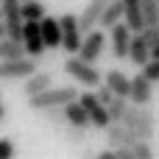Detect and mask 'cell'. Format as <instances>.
I'll list each match as a JSON object with an SVG mask.
<instances>
[{
  "label": "cell",
  "instance_id": "4316f807",
  "mask_svg": "<svg viewBox=\"0 0 159 159\" xmlns=\"http://www.w3.org/2000/svg\"><path fill=\"white\" fill-rule=\"evenodd\" d=\"M143 75H145V81L159 84V61H148V64L143 67Z\"/></svg>",
  "mask_w": 159,
  "mask_h": 159
},
{
  "label": "cell",
  "instance_id": "cb8c5ba5",
  "mask_svg": "<svg viewBox=\"0 0 159 159\" xmlns=\"http://www.w3.org/2000/svg\"><path fill=\"white\" fill-rule=\"evenodd\" d=\"M39 117H42L45 123H53V126H64V129H67L64 109H45V112H39Z\"/></svg>",
  "mask_w": 159,
  "mask_h": 159
},
{
  "label": "cell",
  "instance_id": "836d02e7",
  "mask_svg": "<svg viewBox=\"0 0 159 159\" xmlns=\"http://www.w3.org/2000/svg\"><path fill=\"white\" fill-rule=\"evenodd\" d=\"M8 39V31H6V22H0V42Z\"/></svg>",
  "mask_w": 159,
  "mask_h": 159
},
{
  "label": "cell",
  "instance_id": "30bf717a",
  "mask_svg": "<svg viewBox=\"0 0 159 159\" xmlns=\"http://www.w3.org/2000/svg\"><path fill=\"white\" fill-rule=\"evenodd\" d=\"M22 45H25V56L34 59V61L45 53V42H42V34H39V22H25L22 25Z\"/></svg>",
  "mask_w": 159,
  "mask_h": 159
},
{
  "label": "cell",
  "instance_id": "484cf974",
  "mask_svg": "<svg viewBox=\"0 0 159 159\" xmlns=\"http://www.w3.org/2000/svg\"><path fill=\"white\" fill-rule=\"evenodd\" d=\"M134 157H137V159H157V154H154V145H151V143H140V140H137V145H134Z\"/></svg>",
  "mask_w": 159,
  "mask_h": 159
},
{
  "label": "cell",
  "instance_id": "7a4b0ae2",
  "mask_svg": "<svg viewBox=\"0 0 159 159\" xmlns=\"http://www.w3.org/2000/svg\"><path fill=\"white\" fill-rule=\"evenodd\" d=\"M75 101H78V89H75V87H53V89H48L45 95L28 101V106L39 115V112H45V109H64V106H70V103H75Z\"/></svg>",
  "mask_w": 159,
  "mask_h": 159
},
{
  "label": "cell",
  "instance_id": "ac0fdd59",
  "mask_svg": "<svg viewBox=\"0 0 159 159\" xmlns=\"http://www.w3.org/2000/svg\"><path fill=\"white\" fill-rule=\"evenodd\" d=\"M20 59H28L25 56V45L14 42V39H3L0 42V61H20Z\"/></svg>",
  "mask_w": 159,
  "mask_h": 159
},
{
  "label": "cell",
  "instance_id": "f1b7e54d",
  "mask_svg": "<svg viewBox=\"0 0 159 159\" xmlns=\"http://www.w3.org/2000/svg\"><path fill=\"white\" fill-rule=\"evenodd\" d=\"M95 98H98V101H101V106H109V103H112V101H115V95H112V89H106V87H103V84H101V87H98V89H95Z\"/></svg>",
  "mask_w": 159,
  "mask_h": 159
},
{
  "label": "cell",
  "instance_id": "d590c367",
  "mask_svg": "<svg viewBox=\"0 0 159 159\" xmlns=\"http://www.w3.org/2000/svg\"><path fill=\"white\" fill-rule=\"evenodd\" d=\"M151 61H159V45H157V48H151Z\"/></svg>",
  "mask_w": 159,
  "mask_h": 159
},
{
  "label": "cell",
  "instance_id": "7c38bea8",
  "mask_svg": "<svg viewBox=\"0 0 159 159\" xmlns=\"http://www.w3.org/2000/svg\"><path fill=\"white\" fill-rule=\"evenodd\" d=\"M120 3H123V22H126V28H129L134 36H140V34L145 31V20H143L140 0H120Z\"/></svg>",
  "mask_w": 159,
  "mask_h": 159
},
{
  "label": "cell",
  "instance_id": "5bb4252c",
  "mask_svg": "<svg viewBox=\"0 0 159 159\" xmlns=\"http://www.w3.org/2000/svg\"><path fill=\"white\" fill-rule=\"evenodd\" d=\"M39 34L45 42V50H56L61 48V28H59V17H45L39 22Z\"/></svg>",
  "mask_w": 159,
  "mask_h": 159
},
{
  "label": "cell",
  "instance_id": "ba28073f",
  "mask_svg": "<svg viewBox=\"0 0 159 159\" xmlns=\"http://www.w3.org/2000/svg\"><path fill=\"white\" fill-rule=\"evenodd\" d=\"M106 6H109V0H89V3L84 6V11L78 14V31H81L84 36H87L89 31H95V25L101 22Z\"/></svg>",
  "mask_w": 159,
  "mask_h": 159
},
{
  "label": "cell",
  "instance_id": "83f0119b",
  "mask_svg": "<svg viewBox=\"0 0 159 159\" xmlns=\"http://www.w3.org/2000/svg\"><path fill=\"white\" fill-rule=\"evenodd\" d=\"M140 36H143V42H145L148 48H157L159 45V28H145Z\"/></svg>",
  "mask_w": 159,
  "mask_h": 159
},
{
  "label": "cell",
  "instance_id": "2e32d148",
  "mask_svg": "<svg viewBox=\"0 0 159 159\" xmlns=\"http://www.w3.org/2000/svg\"><path fill=\"white\" fill-rule=\"evenodd\" d=\"M129 61L131 64H140L145 67L151 61V48L143 42V36H131V45H129Z\"/></svg>",
  "mask_w": 159,
  "mask_h": 159
},
{
  "label": "cell",
  "instance_id": "3957f363",
  "mask_svg": "<svg viewBox=\"0 0 159 159\" xmlns=\"http://www.w3.org/2000/svg\"><path fill=\"white\" fill-rule=\"evenodd\" d=\"M61 70H64L70 78H75L81 87H101V84H103V75H101L92 64H84V61L75 59V56H70V59L61 64Z\"/></svg>",
  "mask_w": 159,
  "mask_h": 159
},
{
  "label": "cell",
  "instance_id": "e575fe53",
  "mask_svg": "<svg viewBox=\"0 0 159 159\" xmlns=\"http://www.w3.org/2000/svg\"><path fill=\"white\" fill-rule=\"evenodd\" d=\"M6 115H8V109H6V103H3V101H0V123H3V120H6Z\"/></svg>",
  "mask_w": 159,
  "mask_h": 159
},
{
  "label": "cell",
  "instance_id": "d6986e66",
  "mask_svg": "<svg viewBox=\"0 0 159 159\" xmlns=\"http://www.w3.org/2000/svg\"><path fill=\"white\" fill-rule=\"evenodd\" d=\"M120 22H123V3L117 0V3H109V6H106V11H103V17H101V22H98V25L112 31V28H115V25H120Z\"/></svg>",
  "mask_w": 159,
  "mask_h": 159
},
{
  "label": "cell",
  "instance_id": "4fadbf2b",
  "mask_svg": "<svg viewBox=\"0 0 159 159\" xmlns=\"http://www.w3.org/2000/svg\"><path fill=\"white\" fill-rule=\"evenodd\" d=\"M131 31L126 28V22L115 25L112 28V36H109V45H112V53L115 59H129V45H131Z\"/></svg>",
  "mask_w": 159,
  "mask_h": 159
},
{
  "label": "cell",
  "instance_id": "9a60e30c",
  "mask_svg": "<svg viewBox=\"0 0 159 159\" xmlns=\"http://www.w3.org/2000/svg\"><path fill=\"white\" fill-rule=\"evenodd\" d=\"M103 134H106L109 151H120V148H134V145H137V137H134L131 131H126L123 126H109Z\"/></svg>",
  "mask_w": 159,
  "mask_h": 159
},
{
  "label": "cell",
  "instance_id": "ffe728a7",
  "mask_svg": "<svg viewBox=\"0 0 159 159\" xmlns=\"http://www.w3.org/2000/svg\"><path fill=\"white\" fill-rule=\"evenodd\" d=\"M45 17H48V11H45V6H42L39 0L22 3V22H42Z\"/></svg>",
  "mask_w": 159,
  "mask_h": 159
},
{
  "label": "cell",
  "instance_id": "44dd1931",
  "mask_svg": "<svg viewBox=\"0 0 159 159\" xmlns=\"http://www.w3.org/2000/svg\"><path fill=\"white\" fill-rule=\"evenodd\" d=\"M140 8H143L145 28H157L159 25V0H140Z\"/></svg>",
  "mask_w": 159,
  "mask_h": 159
},
{
  "label": "cell",
  "instance_id": "d4e9b609",
  "mask_svg": "<svg viewBox=\"0 0 159 159\" xmlns=\"http://www.w3.org/2000/svg\"><path fill=\"white\" fill-rule=\"evenodd\" d=\"M59 28H61V34H67V31H78V14H61L59 17Z\"/></svg>",
  "mask_w": 159,
  "mask_h": 159
},
{
  "label": "cell",
  "instance_id": "603a6c76",
  "mask_svg": "<svg viewBox=\"0 0 159 159\" xmlns=\"http://www.w3.org/2000/svg\"><path fill=\"white\" fill-rule=\"evenodd\" d=\"M87 137H89V131H81V129H73V126H67V129L61 131V140L70 143V145H84Z\"/></svg>",
  "mask_w": 159,
  "mask_h": 159
},
{
  "label": "cell",
  "instance_id": "277c9868",
  "mask_svg": "<svg viewBox=\"0 0 159 159\" xmlns=\"http://www.w3.org/2000/svg\"><path fill=\"white\" fill-rule=\"evenodd\" d=\"M78 103H81V109L87 112L89 126H95V129H101V131H106V129L112 126L109 112H106V106H101V101L95 98V92H81V95H78Z\"/></svg>",
  "mask_w": 159,
  "mask_h": 159
},
{
  "label": "cell",
  "instance_id": "6da1fadb",
  "mask_svg": "<svg viewBox=\"0 0 159 159\" xmlns=\"http://www.w3.org/2000/svg\"><path fill=\"white\" fill-rule=\"evenodd\" d=\"M126 131H131L140 143H151L154 140V134H157V115H154V109H137V106H129V112H126V117H123V123H120Z\"/></svg>",
  "mask_w": 159,
  "mask_h": 159
},
{
  "label": "cell",
  "instance_id": "52a82bcc",
  "mask_svg": "<svg viewBox=\"0 0 159 159\" xmlns=\"http://www.w3.org/2000/svg\"><path fill=\"white\" fill-rule=\"evenodd\" d=\"M151 101H154V84L145 81L143 73L131 75V95H129V103L137 106V109H145V106H151Z\"/></svg>",
  "mask_w": 159,
  "mask_h": 159
},
{
  "label": "cell",
  "instance_id": "e0dca14e",
  "mask_svg": "<svg viewBox=\"0 0 159 159\" xmlns=\"http://www.w3.org/2000/svg\"><path fill=\"white\" fill-rule=\"evenodd\" d=\"M64 117H67V126H73V129H81V131L89 129V117H87V112L81 109L78 101L70 103V106H64Z\"/></svg>",
  "mask_w": 159,
  "mask_h": 159
},
{
  "label": "cell",
  "instance_id": "f35d334b",
  "mask_svg": "<svg viewBox=\"0 0 159 159\" xmlns=\"http://www.w3.org/2000/svg\"><path fill=\"white\" fill-rule=\"evenodd\" d=\"M157 28H159V25H157Z\"/></svg>",
  "mask_w": 159,
  "mask_h": 159
},
{
  "label": "cell",
  "instance_id": "4dcf8cb0",
  "mask_svg": "<svg viewBox=\"0 0 159 159\" xmlns=\"http://www.w3.org/2000/svg\"><path fill=\"white\" fill-rule=\"evenodd\" d=\"M115 157L117 159H137L134 157V148H120V151H115Z\"/></svg>",
  "mask_w": 159,
  "mask_h": 159
},
{
  "label": "cell",
  "instance_id": "1f68e13d",
  "mask_svg": "<svg viewBox=\"0 0 159 159\" xmlns=\"http://www.w3.org/2000/svg\"><path fill=\"white\" fill-rule=\"evenodd\" d=\"M81 159H98V151H92V148H84V151H81Z\"/></svg>",
  "mask_w": 159,
  "mask_h": 159
},
{
  "label": "cell",
  "instance_id": "d6a6232c",
  "mask_svg": "<svg viewBox=\"0 0 159 159\" xmlns=\"http://www.w3.org/2000/svg\"><path fill=\"white\" fill-rule=\"evenodd\" d=\"M98 159H117V157H115V151L103 148V151H98Z\"/></svg>",
  "mask_w": 159,
  "mask_h": 159
},
{
  "label": "cell",
  "instance_id": "74e56055",
  "mask_svg": "<svg viewBox=\"0 0 159 159\" xmlns=\"http://www.w3.org/2000/svg\"><path fill=\"white\" fill-rule=\"evenodd\" d=\"M109 3H117V0H109Z\"/></svg>",
  "mask_w": 159,
  "mask_h": 159
},
{
  "label": "cell",
  "instance_id": "f546056e",
  "mask_svg": "<svg viewBox=\"0 0 159 159\" xmlns=\"http://www.w3.org/2000/svg\"><path fill=\"white\" fill-rule=\"evenodd\" d=\"M0 159H14V143L0 137Z\"/></svg>",
  "mask_w": 159,
  "mask_h": 159
},
{
  "label": "cell",
  "instance_id": "7402d4cb",
  "mask_svg": "<svg viewBox=\"0 0 159 159\" xmlns=\"http://www.w3.org/2000/svg\"><path fill=\"white\" fill-rule=\"evenodd\" d=\"M129 101H123V98H115L109 106H106V112H109V120H112V126H120L123 123V117H126V112H129Z\"/></svg>",
  "mask_w": 159,
  "mask_h": 159
},
{
  "label": "cell",
  "instance_id": "8d00e7d4",
  "mask_svg": "<svg viewBox=\"0 0 159 159\" xmlns=\"http://www.w3.org/2000/svg\"><path fill=\"white\" fill-rule=\"evenodd\" d=\"M22 3H34V0H22Z\"/></svg>",
  "mask_w": 159,
  "mask_h": 159
},
{
  "label": "cell",
  "instance_id": "5b68a950",
  "mask_svg": "<svg viewBox=\"0 0 159 159\" xmlns=\"http://www.w3.org/2000/svg\"><path fill=\"white\" fill-rule=\"evenodd\" d=\"M106 34L103 31H89L87 36H84V42H81V50H78V56L75 59H81L84 64H92L95 67V61L101 59V53H103V48H106Z\"/></svg>",
  "mask_w": 159,
  "mask_h": 159
},
{
  "label": "cell",
  "instance_id": "9c48e42d",
  "mask_svg": "<svg viewBox=\"0 0 159 159\" xmlns=\"http://www.w3.org/2000/svg\"><path fill=\"white\" fill-rule=\"evenodd\" d=\"M48 89H53V73H50V70H39V73H34L31 78H25V84H22L25 101H34V98L45 95Z\"/></svg>",
  "mask_w": 159,
  "mask_h": 159
},
{
  "label": "cell",
  "instance_id": "8992f818",
  "mask_svg": "<svg viewBox=\"0 0 159 159\" xmlns=\"http://www.w3.org/2000/svg\"><path fill=\"white\" fill-rule=\"evenodd\" d=\"M39 73V64L34 59H20V61H0V81H14V78H31Z\"/></svg>",
  "mask_w": 159,
  "mask_h": 159
},
{
  "label": "cell",
  "instance_id": "8fae6325",
  "mask_svg": "<svg viewBox=\"0 0 159 159\" xmlns=\"http://www.w3.org/2000/svg\"><path fill=\"white\" fill-rule=\"evenodd\" d=\"M103 87L112 89L115 98H123V101H129V95H131V78L123 70H109L103 75Z\"/></svg>",
  "mask_w": 159,
  "mask_h": 159
}]
</instances>
